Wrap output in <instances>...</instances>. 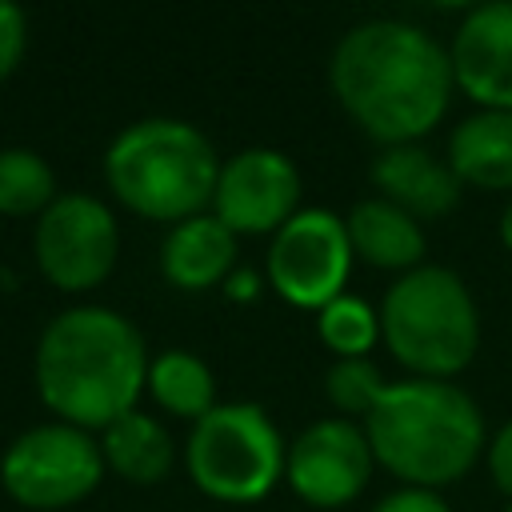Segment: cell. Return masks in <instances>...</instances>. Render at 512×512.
Segmentation results:
<instances>
[{
    "label": "cell",
    "mask_w": 512,
    "mask_h": 512,
    "mask_svg": "<svg viewBox=\"0 0 512 512\" xmlns=\"http://www.w3.org/2000/svg\"><path fill=\"white\" fill-rule=\"evenodd\" d=\"M332 96L384 148L416 144L452 100V60L412 20L372 16L352 24L328 60Z\"/></svg>",
    "instance_id": "cell-1"
},
{
    "label": "cell",
    "mask_w": 512,
    "mask_h": 512,
    "mask_svg": "<svg viewBox=\"0 0 512 512\" xmlns=\"http://www.w3.org/2000/svg\"><path fill=\"white\" fill-rule=\"evenodd\" d=\"M140 328L104 304H76L52 316L36 340V392L76 428H108L148 388Z\"/></svg>",
    "instance_id": "cell-2"
},
{
    "label": "cell",
    "mask_w": 512,
    "mask_h": 512,
    "mask_svg": "<svg viewBox=\"0 0 512 512\" xmlns=\"http://www.w3.org/2000/svg\"><path fill=\"white\" fill-rule=\"evenodd\" d=\"M372 456L404 484L440 488L472 468L484 444V416L476 400L432 376H408L384 388L364 416Z\"/></svg>",
    "instance_id": "cell-3"
},
{
    "label": "cell",
    "mask_w": 512,
    "mask_h": 512,
    "mask_svg": "<svg viewBox=\"0 0 512 512\" xmlns=\"http://www.w3.org/2000/svg\"><path fill=\"white\" fill-rule=\"evenodd\" d=\"M220 160L212 140L176 116H144L120 128L104 152V180L120 204L148 220H188L212 204Z\"/></svg>",
    "instance_id": "cell-4"
},
{
    "label": "cell",
    "mask_w": 512,
    "mask_h": 512,
    "mask_svg": "<svg viewBox=\"0 0 512 512\" xmlns=\"http://www.w3.org/2000/svg\"><path fill=\"white\" fill-rule=\"evenodd\" d=\"M380 336L416 376L448 380L476 356L480 312L468 284L452 268L420 264L384 292Z\"/></svg>",
    "instance_id": "cell-5"
},
{
    "label": "cell",
    "mask_w": 512,
    "mask_h": 512,
    "mask_svg": "<svg viewBox=\"0 0 512 512\" xmlns=\"http://www.w3.org/2000/svg\"><path fill=\"white\" fill-rule=\"evenodd\" d=\"M288 444L280 440L272 416L252 400H228L204 412L184 444L188 476L200 492L248 504L260 500L284 476Z\"/></svg>",
    "instance_id": "cell-6"
},
{
    "label": "cell",
    "mask_w": 512,
    "mask_h": 512,
    "mask_svg": "<svg viewBox=\"0 0 512 512\" xmlns=\"http://www.w3.org/2000/svg\"><path fill=\"white\" fill-rule=\"evenodd\" d=\"M104 452L88 428L48 420L20 432L0 456V484L24 508H68L104 476Z\"/></svg>",
    "instance_id": "cell-7"
},
{
    "label": "cell",
    "mask_w": 512,
    "mask_h": 512,
    "mask_svg": "<svg viewBox=\"0 0 512 512\" xmlns=\"http://www.w3.org/2000/svg\"><path fill=\"white\" fill-rule=\"evenodd\" d=\"M32 252L40 272L56 288L64 292L96 288L116 268V252H120L116 216L92 192H60L36 216Z\"/></svg>",
    "instance_id": "cell-8"
},
{
    "label": "cell",
    "mask_w": 512,
    "mask_h": 512,
    "mask_svg": "<svg viewBox=\"0 0 512 512\" xmlns=\"http://www.w3.org/2000/svg\"><path fill=\"white\" fill-rule=\"evenodd\" d=\"M352 240L336 212L300 208L272 232L268 248V280L272 288L300 308H324L344 296V280L352 272Z\"/></svg>",
    "instance_id": "cell-9"
},
{
    "label": "cell",
    "mask_w": 512,
    "mask_h": 512,
    "mask_svg": "<svg viewBox=\"0 0 512 512\" xmlns=\"http://www.w3.org/2000/svg\"><path fill=\"white\" fill-rule=\"evenodd\" d=\"M372 444L368 432L348 416H324L308 424L284 456V476L300 500L312 508L348 504L372 476Z\"/></svg>",
    "instance_id": "cell-10"
},
{
    "label": "cell",
    "mask_w": 512,
    "mask_h": 512,
    "mask_svg": "<svg viewBox=\"0 0 512 512\" xmlns=\"http://www.w3.org/2000/svg\"><path fill=\"white\" fill-rule=\"evenodd\" d=\"M300 172L280 148H244L220 164L212 216H220L236 236L276 232L288 216H296Z\"/></svg>",
    "instance_id": "cell-11"
},
{
    "label": "cell",
    "mask_w": 512,
    "mask_h": 512,
    "mask_svg": "<svg viewBox=\"0 0 512 512\" xmlns=\"http://www.w3.org/2000/svg\"><path fill=\"white\" fill-rule=\"evenodd\" d=\"M452 80L480 108L512 112V0H484L452 32Z\"/></svg>",
    "instance_id": "cell-12"
},
{
    "label": "cell",
    "mask_w": 512,
    "mask_h": 512,
    "mask_svg": "<svg viewBox=\"0 0 512 512\" xmlns=\"http://www.w3.org/2000/svg\"><path fill=\"white\" fill-rule=\"evenodd\" d=\"M372 180L408 216H444L460 196V176L448 160H436L420 140L416 144H388L372 160Z\"/></svg>",
    "instance_id": "cell-13"
},
{
    "label": "cell",
    "mask_w": 512,
    "mask_h": 512,
    "mask_svg": "<svg viewBox=\"0 0 512 512\" xmlns=\"http://www.w3.org/2000/svg\"><path fill=\"white\" fill-rule=\"evenodd\" d=\"M232 260H236V232L212 212H196L172 224L160 244V272L168 276V284L184 292H200L216 284L232 268Z\"/></svg>",
    "instance_id": "cell-14"
},
{
    "label": "cell",
    "mask_w": 512,
    "mask_h": 512,
    "mask_svg": "<svg viewBox=\"0 0 512 512\" xmlns=\"http://www.w3.org/2000/svg\"><path fill=\"white\" fill-rule=\"evenodd\" d=\"M348 240H352V252L364 256L368 264L376 268H396L400 276L420 268L424 264V228L416 216H408L404 208H396L392 200L384 196H372V200H360L348 220Z\"/></svg>",
    "instance_id": "cell-15"
},
{
    "label": "cell",
    "mask_w": 512,
    "mask_h": 512,
    "mask_svg": "<svg viewBox=\"0 0 512 512\" xmlns=\"http://www.w3.org/2000/svg\"><path fill=\"white\" fill-rule=\"evenodd\" d=\"M448 164L460 184L504 192L512 188V112L480 108L448 136Z\"/></svg>",
    "instance_id": "cell-16"
},
{
    "label": "cell",
    "mask_w": 512,
    "mask_h": 512,
    "mask_svg": "<svg viewBox=\"0 0 512 512\" xmlns=\"http://www.w3.org/2000/svg\"><path fill=\"white\" fill-rule=\"evenodd\" d=\"M100 452H104V464L128 484H160L176 460L172 432L140 408L124 412L104 428Z\"/></svg>",
    "instance_id": "cell-17"
},
{
    "label": "cell",
    "mask_w": 512,
    "mask_h": 512,
    "mask_svg": "<svg viewBox=\"0 0 512 512\" xmlns=\"http://www.w3.org/2000/svg\"><path fill=\"white\" fill-rule=\"evenodd\" d=\"M148 392L164 412L192 424L216 408V376L188 348H164L148 360Z\"/></svg>",
    "instance_id": "cell-18"
},
{
    "label": "cell",
    "mask_w": 512,
    "mask_h": 512,
    "mask_svg": "<svg viewBox=\"0 0 512 512\" xmlns=\"http://www.w3.org/2000/svg\"><path fill=\"white\" fill-rule=\"evenodd\" d=\"M56 176L48 160L32 148H0V212L8 216H40L56 200Z\"/></svg>",
    "instance_id": "cell-19"
},
{
    "label": "cell",
    "mask_w": 512,
    "mask_h": 512,
    "mask_svg": "<svg viewBox=\"0 0 512 512\" xmlns=\"http://www.w3.org/2000/svg\"><path fill=\"white\" fill-rule=\"evenodd\" d=\"M316 328H320V340L336 352V360H344V356H368V348L380 336V312L368 300L344 292V296H336V300H328L320 308Z\"/></svg>",
    "instance_id": "cell-20"
},
{
    "label": "cell",
    "mask_w": 512,
    "mask_h": 512,
    "mask_svg": "<svg viewBox=\"0 0 512 512\" xmlns=\"http://www.w3.org/2000/svg\"><path fill=\"white\" fill-rule=\"evenodd\" d=\"M384 388H388V380L380 376V368L368 356L332 360V368L324 372V392L336 404V412H344L348 420L368 416L376 408V400L384 396Z\"/></svg>",
    "instance_id": "cell-21"
},
{
    "label": "cell",
    "mask_w": 512,
    "mask_h": 512,
    "mask_svg": "<svg viewBox=\"0 0 512 512\" xmlns=\"http://www.w3.org/2000/svg\"><path fill=\"white\" fill-rule=\"evenodd\" d=\"M24 44H28V20H24V12L16 4L0 0V80L20 64Z\"/></svg>",
    "instance_id": "cell-22"
},
{
    "label": "cell",
    "mask_w": 512,
    "mask_h": 512,
    "mask_svg": "<svg viewBox=\"0 0 512 512\" xmlns=\"http://www.w3.org/2000/svg\"><path fill=\"white\" fill-rule=\"evenodd\" d=\"M372 512H452L448 500L436 488H416V484H400L396 492H388Z\"/></svg>",
    "instance_id": "cell-23"
},
{
    "label": "cell",
    "mask_w": 512,
    "mask_h": 512,
    "mask_svg": "<svg viewBox=\"0 0 512 512\" xmlns=\"http://www.w3.org/2000/svg\"><path fill=\"white\" fill-rule=\"evenodd\" d=\"M488 468H492L496 488L512 496V420H504L496 436L488 440Z\"/></svg>",
    "instance_id": "cell-24"
},
{
    "label": "cell",
    "mask_w": 512,
    "mask_h": 512,
    "mask_svg": "<svg viewBox=\"0 0 512 512\" xmlns=\"http://www.w3.org/2000/svg\"><path fill=\"white\" fill-rule=\"evenodd\" d=\"M500 240L512 248V200L504 204V212H500Z\"/></svg>",
    "instance_id": "cell-25"
},
{
    "label": "cell",
    "mask_w": 512,
    "mask_h": 512,
    "mask_svg": "<svg viewBox=\"0 0 512 512\" xmlns=\"http://www.w3.org/2000/svg\"><path fill=\"white\" fill-rule=\"evenodd\" d=\"M508 512H512V504H508Z\"/></svg>",
    "instance_id": "cell-26"
}]
</instances>
